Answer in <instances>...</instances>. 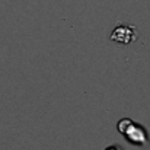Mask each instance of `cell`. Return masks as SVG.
Returning a JSON list of instances; mask_svg holds the SVG:
<instances>
[{
    "label": "cell",
    "instance_id": "obj_1",
    "mask_svg": "<svg viewBox=\"0 0 150 150\" xmlns=\"http://www.w3.org/2000/svg\"><path fill=\"white\" fill-rule=\"evenodd\" d=\"M117 128H118V131H120L131 144L140 146V147H143V149L150 146L149 133H147V130H146L142 124L134 122V121L130 120V118H122V120L118 121Z\"/></svg>",
    "mask_w": 150,
    "mask_h": 150
},
{
    "label": "cell",
    "instance_id": "obj_2",
    "mask_svg": "<svg viewBox=\"0 0 150 150\" xmlns=\"http://www.w3.org/2000/svg\"><path fill=\"white\" fill-rule=\"evenodd\" d=\"M137 38H139V32H137L136 26L131 23H127V22H121V21L117 22V25L114 26V29L109 35V40L112 42L124 44V45L131 44Z\"/></svg>",
    "mask_w": 150,
    "mask_h": 150
},
{
    "label": "cell",
    "instance_id": "obj_3",
    "mask_svg": "<svg viewBox=\"0 0 150 150\" xmlns=\"http://www.w3.org/2000/svg\"><path fill=\"white\" fill-rule=\"evenodd\" d=\"M105 150H122V149H121V146L115 144V146H109L108 149H105Z\"/></svg>",
    "mask_w": 150,
    "mask_h": 150
}]
</instances>
